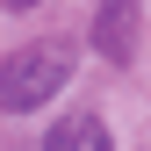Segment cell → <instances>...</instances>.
I'll use <instances>...</instances> for the list:
<instances>
[{
	"label": "cell",
	"mask_w": 151,
	"mask_h": 151,
	"mask_svg": "<svg viewBox=\"0 0 151 151\" xmlns=\"http://www.w3.org/2000/svg\"><path fill=\"white\" fill-rule=\"evenodd\" d=\"M72 79V50L65 43H22L14 58H0V108L7 115H29V108L58 101Z\"/></svg>",
	"instance_id": "1"
},
{
	"label": "cell",
	"mask_w": 151,
	"mask_h": 151,
	"mask_svg": "<svg viewBox=\"0 0 151 151\" xmlns=\"http://www.w3.org/2000/svg\"><path fill=\"white\" fill-rule=\"evenodd\" d=\"M43 151H115V144H108V129L93 122V115H65V122L43 137Z\"/></svg>",
	"instance_id": "2"
},
{
	"label": "cell",
	"mask_w": 151,
	"mask_h": 151,
	"mask_svg": "<svg viewBox=\"0 0 151 151\" xmlns=\"http://www.w3.org/2000/svg\"><path fill=\"white\" fill-rule=\"evenodd\" d=\"M129 22H137V0H101V29H93V36H101V50H108V58H129Z\"/></svg>",
	"instance_id": "3"
},
{
	"label": "cell",
	"mask_w": 151,
	"mask_h": 151,
	"mask_svg": "<svg viewBox=\"0 0 151 151\" xmlns=\"http://www.w3.org/2000/svg\"><path fill=\"white\" fill-rule=\"evenodd\" d=\"M7 7H29V0H7Z\"/></svg>",
	"instance_id": "4"
}]
</instances>
